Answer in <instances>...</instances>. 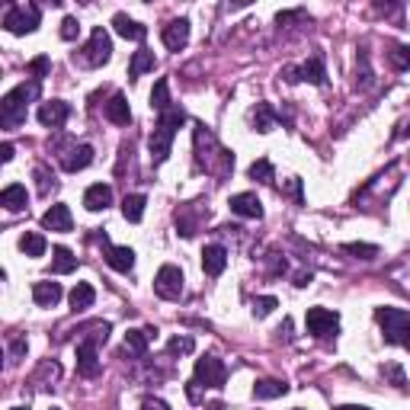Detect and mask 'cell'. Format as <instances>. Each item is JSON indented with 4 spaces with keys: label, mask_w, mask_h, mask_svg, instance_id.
<instances>
[{
    "label": "cell",
    "mask_w": 410,
    "mask_h": 410,
    "mask_svg": "<svg viewBox=\"0 0 410 410\" xmlns=\"http://www.w3.org/2000/svg\"><path fill=\"white\" fill-rule=\"evenodd\" d=\"M193 145H195V160H199V167H205V174L228 176L234 170V154L218 145V138L205 126L193 128Z\"/></svg>",
    "instance_id": "cell-1"
},
{
    "label": "cell",
    "mask_w": 410,
    "mask_h": 410,
    "mask_svg": "<svg viewBox=\"0 0 410 410\" xmlns=\"http://www.w3.org/2000/svg\"><path fill=\"white\" fill-rule=\"evenodd\" d=\"M186 122V112L183 109H167L160 112V122L157 128L151 132V138H147V151H151V160L154 164H164V160L170 157V147H174V138H176V128Z\"/></svg>",
    "instance_id": "cell-2"
},
{
    "label": "cell",
    "mask_w": 410,
    "mask_h": 410,
    "mask_svg": "<svg viewBox=\"0 0 410 410\" xmlns=\"http://www.w3.org/2000/svg\"><path fill=\"white\" fill-rule=\"evenodd\" d=\"M39 97V80L32 84H20L13 87L10 93H4L0 100V126L4 128H20L26 122V106Z\"/></svg>",
    "instance_id": "cell-3"
},
{
    "label": "cell",
    "mask_w": 410,
    "mask_h": 410,
    "mask_svg": "<svg viewBox=\"0 0 410 410\" xmlns=\"http://www.w3.org/2000/svg\"><path fill=\"white\" fill-rule=\"evenodd\" d=\"M375 320L382 327L385 343H397V346L410 349V314L401 308H375Z\"/></svg>",
    "instance_id": "cell-4"
},
{
    "label": "cell",
    "mask_w": 410,
    "mask_h": 410,
    "mask_svg": "<svg viewBox=\"0 0 410 410\" xmlns=\"http://www.w3.org/2000/svg\"><path fill=\"white\" fill-rule=\"evenodd\" d=\"M109 58H112V39L103 26H97L90 32V42L80 52V64H87V68H103Z\"/></svg>",
    "instance_id": "cell-5"
},
{
    "label": "cell",
    "mask_w": 410,
    "mask_h": 410,
    "mask_svg": "<svg viewBox=\"0 0 410 410\" xmlns=\"http://www.w3.org/2000/svg\"><path fill=\"white\" fill-rule=\"evenodd\" d=\"M279 77H282L285 84H299V80H308V84H314V87H320L327 80V71H324V58L320 55H314V58H308L305 64H289V68H282L279 71Z\"/></svg>",
    "instance_id": "cell-6"
},
{
    "label": "cell",
    "mask_w": 410,
    "mask_h": 410,
    "mask_svg": "<svg viewBox=\"0 0 410 410\" xmlns=\"http://www.w3.org/2000/svg\"><path fill=\"white\" fill-rule=\"evenodd\" d=\"M4 29L13 35L35 32V29H39V7H35V4H29V7H23V4L7 7V13H4Z\"/></svg>",
    "instance_id": "cell-7"
},
{
    "label": "cell",
    "mask_w": 410,
    "mask_h": 410,
    "mask_svg": "<svg viewBox=\"0 0 410 410\" xmlns=\"http://www.w3.org/2000/svg\"><path fill=\"white\" fill-rule=\"evenodd\" d=\"M195 382L202 388H224V382H228V366L218 356H202V359H195Z\"/></svg>",
    "instance_id": "cell-8"
},
{
    "label": "cell",
    "mask_w": 410,
    "mask_h": 410,
    "mask_svg": "<svg viewBox=\"0 0 410 410\" xmlns=\"http://www.w3.org/2000/svg\"><path fill=\"white\" fill-rule=\"evenodd\" d=\"M305 324H308V334H314L318 340H330L340 330V314L327 311V308H311L305 314Z\"/></svg>",
    "instance_id": "cell-9"
},
{
    "label": "cell",
    "mask_w": 410,
    "mask_h": 410,
    "mask_svg": "<svg viewBox=\"0 0 410 410\" xmlns=\"http://www.w3.org/2000/svg\"><path fill=\"white\" fill-rule=\"evenodd\" d=\"M154 292L160 295L164 301H176L183 295V272L180 266L167 263V266H160L157 276H154Z\"/></svg>",
    "instance_id": "cell-10"
},
{
    "label": "cell",
    "mask_w": 410,
    "mask_h": 410,
    "mask_svg": "<svg viewBox=\"0 0 410 410\" xmlns=\"http://www.w3.org/2000/svg\"><path fill=\"white\" fill-rule=\"evenodd\" d=\"M68 116H71V106L64 103V100H49V103H42L39 112H35V119H39L45 128H61L64 122H68Z\"/></svg>",
    "instance_id": "cell-11"
},
{
    "label": "cell",
    "mask_w": 410,
    "mask_h": 410,
    "mask_svg": "<svg viewBox=\"0 0 410 410\" xmlns=\"http://www.w3.org/2000/svg\"><path fill=\"white\" fill-rule=\"evenodd\" d=\"M77 372L84 378H97L100 375V353H97V343L84 340L77 346Z\"/></svg>",
    "instance_id": "cell-12"
},
{
    "label": "cell",
    "mask_w": 410,
    "mask_h": 410,
    "mask_svg": "<svg viewBox=\"0 0 410 410\" xmlns=\"http://www.w3.org/2000/svg\"><path fill=\"white\" fill-rule=\"evenodd\" d=\"M228 205H231V212H234V215H241V218H263V202H260L253 193L231 195Z\"/></svg>",
    "instance_id": "cell-13"
},
{
    "label": "cell",
    "mask_w": 410,
    "mask_h": 410,
    "mask_svg": "<svg viewBox=\"0 0 410 410\" xmlns=\"http://www.w3.org/2000/svg\"><path fill=\"white\" fill-rule=\"evenodd\" d=\"M42 228L45 231H58V234H68V231L74 228L71 209H68V205H52V209L42 215Z\"/></svg>",
    "instance_id": "cell-14"
},
{
    "label": "cell",
    "mask_w": 410,
    "mask_h": 410,
    "mask_svg": "<svg viewBox=\"0 0 410 410\" xmlns=\"http://www.w3.org/2000/svg\"><path fill=\"white\" fill-rule=\"evenodd\" d=\"M224 266H228V251H224L222 243H209L202 251V270H205V276H222Z\"/></svg>",
    "instance_id": "cell-15"
},
{
    "label": "cell",
    "mask_w": 410,
    "mask_h": 410,
    "mask_svg": "<svg viewBox=\"0 0 410 410\" xmlns=\"http://www.w3.org/2000/svg\"><path fill=\"white\" fill-rule=\"evenodd\" d=\"M160 39H164V45H167L170 52H180L183 45L189 42V20H174L164 26V32H160Z\"/></svg>",
    "instance_id": "cell-16"
},
{
    "label": "cell",
    "mask_w": 410,
    "mask_h": 410,
    "mask_svg": "<svg viewBox=\"0 0 410 410\" xmlns=\"http://www.w3.org/2000/svg\"><path fill=\"white\" fill-rule=\"evenodd\" d=\"M61 164H64V170L68 174H77V170H87L93 164V147L90 145H74L68 154L61 157Z\"/></svg>",
    "instance_id": "cell-17"
},
{
    "label": "cell",
    "mask_w": 410,
    "mask_h": 410,
    "mask_svg": "<svg viewBox=\"0 0 410 410\" xmlns=\"http://www.w3.org/2000/svg\"><path fill=\"white\" fill-rule=\"evenodd\" d=\"M84 205H87V212H106L112 205V189L106 183H93L84 193Z\"/></svg>",
    "instance_id": "cell-18"
},
{
    "label": "cell",
    "mask_w": 410,
    "mask_h": 410,
    "mask_svg": "<svg viewBox=\"0 0 410 410\" xmlns=\"http://www.w3.org/2000/svg\"><path fill=\"white\" fill-rule=\"evenodd\" d=\"M103 257L116 272H132V266H135V251H132V247H109V243H106Z\"/></svg>",
    "instance_id": "cell-19"
},
{
    "label": "cell",
    "mask_w": 410,
    "mask_h": 410,
    "mask_svg": "<svg viewBox=\"0 0 410 410\" xmlns=\"http://www.w3.org/2000/svg\"><path fill=\"white\" fill-rule=\"evenodd\" d=\"M26 202H29V195H26V186H23V183H10V186H4V193H0V205L7 212H23Z\"/></svg>",
    "instance_id": "cell-20"
},
{
    "label": "cell",
    "mask_w": 410,
    "mask_h": 410,
    "mask_svg": "<svg viewBox=\"0 0 410 410\" xmlns=\"http://www.w3.org/2000/svg\"><path fill=\"white\" fill-rule=\"evenodd\" d=\"M61 285L58 282H35L32 285V299L39 308H55L58 301H61Z\"/></svg>",
    "instance_id": "cell-21"
},
{
    "label": "cell",
    "mask_w": 410,
    "mask_h": 410,
    "mask_svg": "<svg viewBox=\"0 0 410 410\" xmlns=\"http://www.w3.org/2000/svg\"><path fill=\"white\" fill-rule=\"evenodd\" d=\"M112 26H116V32L122 35V39H132V42H145V35H147V29L141 26V23L128 20L126 13H116V16H112Z\"/></svg>",
    "instance_id": "cell-22"
},
{
    "label": "cell",
    "mask_w": 410,
    "mask_h": 410,
    "mask_svg": "<svg viewBox=\"0 0 410 410\" xmlns=\"http://www.w3.org/2000/svg\"><path fill=\"white\" fill-rule=\"evenodd\" d=\"M68 301H71V311H87V308L97 301V289H93L90 282H77L74 289H71Z\"/></svg>",
    "instance_id": "cell-23"
},
{
    "label": "cell",
    "mask_w": 410,
    "mask_h": 410,
    "mask_svg": "<svg viewBox=\"0 0 410 410\" xmlns=\"http://www.w3.org/2000/svg\"><path fill=\"white\" fill-rule=\"evenodd\" d=\"M106 119L116 122V126H128V122H132V109H128V100L122 97V93H116V97L106 103Z\"/></svg>",
    "instance_id": "cell-24"
},
{
    "label": "cell",
    "mask_w": 410,
    "mask_h": 410,
    "mask_svg": "<svg viewBox=\"0 0 410 410\" xmlns=\"http://www.w3.org/2000/svg\"><path fill=\"white\" fill-rule=\"evenodd\" d=\"M282 394H289V385L279 382V378H260L253 385V397L257 401H272V397H282Z\"/></svg>",
    "instance_id": "cell-25"
},
{
    "label": "cell",
    "mask_w": 410,
    "mask_h": 410,
    "mask_svg": "<svg viewBox=\"0 0 410 410\" xmlns=\"http://www.w3.org/2000/svg\"><path fill=\"white\" fill-rule=\"evenodd\" d=\"M77 270V257L68 251V247H55L52 251V272L55 276H68V272Z\"/></svg>",
    "instance_id": "cell-26"
},
{
    "label": "cell",
    "mask_w": 410,
    "mask_h": 410,
    "mask_svg": "<svg viewBox=\"0 0 410 410\" xmlns=\"http://www.w3.org/2000/svg\"><path fill=\"white\" fill-rule=\"evenodd\" d=\"M147 330H128L126 334V346H122V353L132 356V359H141V356L147 353Z\"/></svg>",
    "instance_id": "cell-27"
},
{
    "label": "cell",
    "mask_w": 410,
    "mask_h": 410,
    "mask_svg": "<svg viewBox=\"0 0 410 410\" xmlns=\"http://www.w3.org/2000/svg\"><path fill=\"white\" fill-rule=\"evenodd\" d=\"M253 128H257V132H272V128H276V112H272V106L270 103H257V109H253Z\"/></svg>",
    "instance_id": "cell-28"
},
{
    "label": "cell",
    "mask_w": 410,
    "mask_h": 410,
    "mask_svg": "<svg viewBox=\"0 0 410 410\" xmlns=\"http://www.w3.org/2000/svg\"><path fill=\"white\" fill-rule=\"evenodd\" d=\"M145 205H147V199L145 195H126L122 199V215H126V222H132V224H138L141 218H145Z\"/></svg>",
    "instance_id": "cell-29"
},
{
    "label": "cell",
    "mask_w": 410,
    "mask_h": 410,
    "mask_svg": "<svg viewBox=\"0 0 410 410\" xmlns=\"http://www.w3.org/2000/svg\"><path fill=\"white\" fill-rule=\"evenodd\" d=\"M151 109H157V112L174 109V106H170V80H167V77H160L157 84H154V90H151Z\"/></svg>",
    "instance_id": "cell-30"
},
{
    "label": "cell",
    "mask_w": 410,
    "mask_h": 410,
    "mask_svg": "<svg viewBox=\"0 0 410 410\" xmlns=\"http://www.w3.org/2000/svg\"><path fill=\"white\" fill-rule=\"evenodd\" d=\"M45 247H49V243H45V237L35 234V231H29V234L20 237V251L26 253V257H42Z\"/></svg>",
    "instance_id": "cell-31"
},
{
    "label": "cell",
    "mask_w": 410,
    "mask_h": 410,
    "mask_svg": "<svg viewBox=\"0 0 410 410\" xmlns=\"http://www.w3.org/2000/svg\"><path fill=\"white\" fill-rule=\"evenodd\" d=\"M145 71H154V52L138 49L132 55V64H128V77H141Z\"/></svg>",
    "instance_id": "cell-32"
},
{
    "label": "cell",
    "mask_w": 410,
    "mask_h": 410,
    "mask_svg": "<svg viewBox=\"0 0 410 410\" xmlns=\"http://www.w3.org/2000/svg\"><path fill=\"white\" fill-rule=\"evenodd\" d=\"M247 174H251V180H257V183H272V180H276V170H272V164L266 157L253 160Z\"/></svg>",
    "instance_id": "cell-33"
},
{
    "label": "cell",
    "mask_w": 410,
    "mask_h": 410,
    "mask_svg": "<svg viewBox=\"0 0 410 410\" xmlns=\"http://www.w3.org/2000/svg\"><path fill=\"white\" fill-rule=\"evenodd\" d=\"M388 61L394 71H410V45H394L388 52Z\"/></svg>",
    "instance_id": "cell-34"
},
{
    "label": "cell",
    "mask_w": 410,
    "mask_h": 410,
    "mask_svg": "<svg viewBox=\"0 0 410 410\" xmlns=\"http://www.w3.org/2000/svg\"><path fill=\"white\" fill-rule=\"evenodd\" d=\"M343 253H353V257H359V260H375L378 247L375 243H343Z\"/></svg>",
    "instance_id": "cell-35"
},
{
    "label": "cell",
    "mask_w": 410,
    "mask_h": 410,
    "mask_svg": "<svg viewBox=\"0 0 410 410\" xmlns=\"http://www.w3.org/2000/svg\"><path fill=\"white\" fill-rule=\"evenodd\" d=\"M276 308H279V301L272 299V295H260V299H253V308H251V311H253V318H270V314L276 311Z\"/></svg>",
    "instance_id": "cell-36"
},
{
    "label": "cell",
    "mask_w": 410,
    "mask_h": 410,
    "mask_svg": "<svg viewBox=\"0 0 410 410\" xmlns=\"http://www.w3.org/2000/svg\"><path fill=\"white\" fill-rule=\"evenodd\" d=\"M193 349H195L193 337H170V340H167V353L170 356H186V353H193Z\"/></svg>",
    "instance_id": "cell-37"
},
{
    "label": "cell",
    "mask_w": 410,
    "mask_h": 410,
    "mask_svg": "<svg viewBox=\"0 0 410 410\" xmlns=\"http://www.w3.org/2000/svg\"><path fill=\"white\" fill-rule=\"evenodd\" d=\"M49 71H52L49 55H39V58H32V61H29V74H32L35 80H42V77H49Z\"/></svg>",
    "instance_id": "cell-38"
},
{
    "label": "cell",
    "mask_w": 410,
    "mask_h": 410,
    "mask_svg": "<svg viewBox=\"0 0 410 410\" xmlns=\"http://www.w3.org/2000/svg\"><path fill=\"white\" fill-rule=\"evenodd\" d=\"M35 180H39V193H42V195H49L52 189L58 186L55 174H49V167H35Z\"/></svg>",
    "instance_id": "cell-39"
},
{
    "label": "cell",
    "mask_w": 410,
    "mask_h": 410,
    "mask_svg": "<svg viewBox=\"0 0 410 410\" xmlns=\"http://www.w3.org/2000/svg\"><path fill=\"white\" fill-rule=\"evenodd\" d=\"M368 84H372V71H368V58H366V52H362V55H359V68H356V87H362V90H366Z\"/></svg>",
    "instance_id": "cell-40"
},
{
    "label": "cell",
    "mask_w": 410,
    "mask_h": 410,
    "mask_svg": "<svg viewBox=\"0 0 410 410\" xmlns=\"http://www.w3.org/2000/svg\"><path fill=\"white\" fill-rule=\"evenodd\" d=\"M77 35H80V23H77L74 16H64V23H61V39H64V42H74Z\"/></svg>",
    "instance_id": "cell-41"
},
{
    "label": "cell",
    "mask_w": 410,
    "mask_h": 410,
    "mask_svg": "<svg viewBox=\"0 0 410 410\" xmlns=\"http://www.w3.org/2000/svg\"><path fill=\"white\" fill-rule=\"evenodd\" d=\"M305 20H308L305 10H285V13H279V16H276L279 26H292V23H305Z\"/></svg>",
    "instance_id": "cell-42"
},
{
    "label": "cell",
    "mask_w": 410,
    "mask_h": 410,
    "mask_svg": "<svg viewBox=\"0 0 410 410\" xmlns=\"http://www.w3.org/2000/svg\"><path fill=\"white\" fill-rule=\"evenodd\" d=\"M58 375H61V368H58V362H42V368L35 372V378H32V382L39 385V382H42V378H52V382H55Z\"/></svg>",
    "instance_id": "cell-43"
},
{
    "label": "cell",
    "mask_w": 410,
    "mask_h": 410,
    "mask_svg": "<svg viewBox=\"0 0 410 410\" xmlns=\"http://www.w3.org/2000/svg\"><path fill=\"white\" fill-rule=\"evenodd\" d=\"M23 356H26V340H13L10 343V366H16Z\"/></svg>",
    "instance_id": "cell-44"
},
{
    "label": "cell",
    "mask_w": 410,
    "mask_h": 410,
    "mask_svg": "<svg viewBox=\"0 0 410 410\" xmlns=\"http://www.w3.org/2000/svg\"><path fill=\"white\" fill-rule=\"evenodd\" d=\"M282 193H289V195H295V199H301V180H299V176H289V180H285V186H282Z\"/></svg>",
    "instance_id": "cell-45"
},
{
    "label": "cell",
    "mask_w": 410,
    "mask_h": 410,
    "mask_svg": "<svg viewBox=\"0 0 410 410\" xmlns=\"http://www.w3.org/2000/svg\"><path fill=\"white\" fill-rule=\"evenodd\" d=\"M382 372H385V375L391 378V382L397 385V388H404V385H407V382H404V372H401V368H397V366H385Z\"/></svg>",
    "instance_id": "cell-46"
},
{
    "label": "cell",
    "mask_w": 410,
    "mask_h": 410,
    "mask_svg": "<svg viewBox=\"0 0 410 410\" xmlns=\"http://www.w3.org/2000/svg\"><path fill=\"white\" fill-rule=\"evenodd\" d=\"M199 388H202V385H199V382H195V378H193V382H189V385H186V397H189V401H193V404H199V401H202Z\"/></svg>",
    "instance_id": "cell-47"
},
{
    "label": "cell",
    "mask_w": 410,
    "mask_h": 410,
    "mask_svg": "<svg viewBox=\"0 0 410 410\" xmlns=\"http://www.w3.org/2000/svg\"><path fill=\"white\" fill-rule=\"evenodd\" d=\"M13 154H16V147L10 145V141H4V145H0V160H4V164H10V160H13Z\"/></svg>",
    "instance_id": "cell-48"
},
{
    "label": "cell",
    "mask_w": 410,
    "mask_h": 410,
    "mask_svg": "<svg viewBox=\"0 0 410 410\" xmlns=\"http://www.w3.org/2000/svg\"><path fill=\"white\" fill-rule=\"evenodd\" d=\"M145 410H167V404L157 401V397H145Z\"/></svg>",
    "instance_id": "cell-49"
},
{
    "label": "cell",
    "mask_w": 410,
    "mask_h": 410,
    "mask_svg": "<svg viewBox=\"0 0 410 410\" xmlns=\"http://www.w3.org/2000/svg\"><path fill=\"white\" fill-rule=\"evenodd\" d=\"M337 410H368V407H362V404H343V407H337Z\"/></svg>",
    "instance_id": "cell-50"
},
{
    "label": "cell",
    "mask_w": 410,
    "mask_h": 410,
    "mask_svg": "<svg viewBox=\"0 0 410 410\" xmlns=\"http://www.w3.org/2000/svg\"><path fill=\"white\" fill-rule=\"evenodd\" d=\"M205 410H224V404H222V401H215V404H209Z\"/></svg>",
    "instance_id": "cell-51"
},
{
    "label": "cell",
    "mask_w": 410,
    "mask_h": 410,
    "mask_svg": "<svg viewBox=\"0 0 410 410\" xmlns=\"http://www.w3.org/2000/svg\"><path fill=\"white\" fill-rule=\"evenodd\" d=\"M10 410H29V407H10Z\"/></svg>",
    "instance_id": "cell-52"
},
{
    "label": "cell",
    "mask_w": 410,
    "mask_h": 410,
    "mask_svg": "<svg viewBox=\"0 0 410 410\" xmlns=\"http://www.w3.org/2000/svg\"><path fill=\"white\" fill-rule=\"evenodd\" d=\"M52 410H58V407H52Z\"/></svg>",
    "instance_id": "cell-53"
},
{
    "label": "cell",
    "mask_w": 410,
    "mask_h": 410,
    "mask_svg": "<svg viewBox=\"0 0 410 410\" xmlns=\"http://www.w3.org/2000/svg\"><path fill=\"white\" fill-rule=\"evenodd\" d=\"M407 128H410V126H407Z\"/></svg>",
    "instance_id": "cell-54"
}]
</instances>
